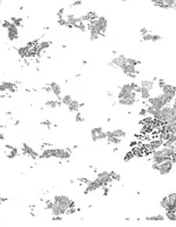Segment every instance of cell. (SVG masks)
Returning <instances> with one entry per match:
<instances>
[{
	"label": "cell",
	"mask_w": 176,
	"mask_h": 227,
	"mask_svg": "<svg viewBox=\"0 0 176 227\" xmlns=\"http://www.w3.org/2000/svg\"><path fill=\"white\" fill-rule=\"evenodd\" d=\"M17 91V84L13 82H0V92L15 93Z\"/></svg>",
	"instance_id": "obj_7"
},
{
	"label": "cell",
	"mask_w": 176,
	"mask_h": 227,
	"mask_svg": "<svg viewBox=\"0 0 176 227\" xmlns=\"http://www.w3.org/2000/svg\"><path fill=\"white\" fill-rule=\"evenodd\" d=\"M73 98L71 94H65V95H62V104H65V106H68L69 103L72 102Z\"/></svg>",
	"instance_id": "obj_27"
},
{
	"label": "cell",
	"mask_w": 176,
	"mask_h": 227,
	"mask_svg": "<svg viewBox=\"0 0 176 227\" xmlns=\"http://www.w3.org/2000/svg\"><path fill=\"white\" fill-rule=\"evenodd\" d=\"M14 124H15V125H18V124H20V121H15V122H14Z\"/></svg>",
	"instance_id": "obj_53"
},
{
	"label": "cell",
	"mask_w": 176,
	"mask_h": 227,
	"mask_svg": "<svg viewBox=\"0 0 176 227\" xmlns=\"http://www.w3.org/2000/svg\"><path fill=\"white\" fill-rule=\"evenodd\" d=\"M11 22L13 24H15L17 27H22L23 25V18H17V17H11Z\"/></svg>",
	"instance_id": "obj_28"
},
{
	"label": "cell",
	"mask_w": 176,
	"mask_h": 227,
	"mask_svg": "<svg viewBox=\"0 0 176 227\" xmlns=\"http://www.w3.org/2000/svg\"><path fill=\"white\" fill-rule=\"evenodd\" d=\"M82 5V0H75L73 4H71V7H76V6H81Z\"/></svg>",
	"instance_id": "obj_41"
},
{
	"label": "cell",
	"mask_w": 176,
	"mask_h": 227,
	"mask_svg": "<svg viewBox=\"0 0 176 227\" xmlns=\"http://www.w3.org/2000/svg\"><path fill=\"white\" fill-rule=\"evenodd\" d=\"M52 201L56 202V203H58L59 206L62 207L66 210L68 208H71V207H75V202L73 201L71 198H68V196L66 195H55Z\"/></svg>",
	"instance_id": "obj_2"
},
{
	"label": "cell",
	"mask_w": 176,
	"mask_h": 227,
	"mask_svg": "<svg viewBox=\"0 0 176 227\" xmlns=\"http://www.w3.org/2000/svg\"><path fill=\"white\" fill-rule=\"evenodd\" d=\"M62 219V216H53V218H52V220H55V221H59Z\"/></svg>",
	"instance_id": "obj_47"
},
{
	"label": "cell",
	"mask_w": 176,
	"mask_h": 227,
	"mask_svg": "<svg viewBox=\"0 0 176 227\" xmlns=\"http://www.w3.org/2000/svg\"><path fill=\"white\" fill-rule=\"evenodd\" d=\"M161 40V35H159V34H152V39H151V41L152 42H158Z\"/></svg>",
	"instance_id": "obj_38"
},
{
	"label": "cell",
	"mask_w": 176,
	"mask_h": 227,
	"mask_svg": "<svg viewBox=\"0 0 176 227\" xmlns=\"http://www.w3.org/2000/svg\"><path fill=\"white\" fill-rule=\"evenodd\" d=\"M22 155L29 156V157H31L32 159H34V160L39 158V153L34 149H32L27 143H23L22 144Z\"/></svg>",
	"instance_id": "obj_6"
},
{
	"label": "cell",
	"mask_w": 176,
	"mask_h": 227,
	"mask_svg": "<svg viewBox=\"0 0 176 227\" xmlns=\"http://www.w3.org/2000/svg\"><path fill=\"white\" fill-rule=\"evenodd\" d=\"M6 156H7V158L8 159H14V158H16V156H18V155H16L15 152H13V151H9V152H7L6 153Z\"/></svg>",
	"instance_id": "obj_40"
},
{
	"label": "cell",
	"mask_w": 176,
	"mask_h": 227,
	"mask_svg": "<svg viewBox=\"0 0 176 227\" xmlns=\"http://www.w3.org/2000/svg\"><path fill=\"white\" fill-rule=\"evenodd\" d=\"M52 158H57L60 160H68L72 155V149L66 148V149H60V148H50Z\"/></svg>",
	"instance_id": "obj_1"
},
{
	"label": "cell",
	"mask_w": 176,
	"mask_h": 227,
	"mask_svg": "<svg viewBox=\"0 0 176 227\" xmlns=\"http://www.w3.org/2000/svg\"><path fill=\"white\" fill-rule=\"evenodd\" d=\"M136 102V98L131 97V98H123V99H118V104L121 106H126V107H131Z\"/></svg>",
	"instance_id": "obj_15"
},
{
	"label": "cell",
	"mask_w": 176,
	"mask_h": 227,
	"mask_svg": "<svg viewBox=\"0 0 176 227\" xmlns=\"http://www.w3.org/2000/svg\"><path fill=\"white\" fill-rule=\"evenodd\" d=\"M111 62L114 64L116 67H121L123 64L127 62V58L125 56H123V55H118V56H116L114 59L111 60Z\"/></svg>",
	"instance_id": "obj_18"
},
{
	"label": "cell",
	"mask_w": 176,
	"mask_h": 227,
	"mask_svg": "<svg viewBox=\"0 0 176 227\" xmlns=\"http://www.w3.org/2000/svg\"><path fill=\"white\" fill-rule=\"evenodd\" d=\"M140 86L147 88V89H149V90L151 91V90L155 89V81H154V80H142V81L140 82Z\"/></svg>",
	"instance_id": "obj_22"
},
{
	"label": "cell",
	"mask_w": 176,
	"mask_h": 227,
	"mask_svg": "<svg viewBox=\"0 0 176 227\" xmlns=\"http://www.w3.org/2000/svg\"><path fill=\"white\" fill-rule=\"evenodd\" d=\"M79 182H82V183H84V184H88V183L90 182V179L84 178V177H81V178H79Z\"/></svg>",
	"instance_id": "obj_44"
},
{
	"label": "cell",
	"mask_w": 176,
	"mask_h": 227,
	"mask_svg": "<svg viewBox=\"0 0 176 227\" xmlns=\"http://www.w3.org/2000/svg\"><path fill=\"white\" fill-rule=\"evenodd\" d=\"M91 139L93 142H98L100 140L107 139V135H106V132H104L102 127H93L91 130Z\"/></svg>",
	"instance_id": "obj_3"
},
{
	"label": "cell",
	"mask_w": 176,
	"mask_h": 227,
	"mask_svg": "<svg viewBox=\"0 0 176 227\" xmlns=\"http://www.w3.org/2000/svg\"><path fill=\"white\" fill-rule=\"evenodd\" d=\"M75 114H76V115H75V122H77V123H79V122H81V123L84 122V118L82 117V114L80 113V111H77V113H75Z\"/></svg>",
	"instance_id": "obj_35"
},
{
	"label": "cell",
	"mask_w": 176,
	"mask_h": 227,
	"mask_svg": "<svg viewBox=\"0 0 176 227\" xmlns=\"http://www.w3.org/2000/svg\"><path fill=\"white\" fill-rule=\"evenodd\" d=\"M141 98H142V100H148L150 97H151V92H150V90L149 89H147V88H142L141 86Z\"/></svg>",
	"instance_id": "obj_26"
},
{
	"label": "cell",
	"mask_w": 176,
	"mask_h": 227,
	"mask_svg": "<svg viewBox=\"0 0 176 227\" xmlns=\"http://www.w3.org/2000/svg\"><path fill=\"white\" fill-rule=\"evenodd\" d=\"M167 203H168V198L165 196V198H163L161 201H160V207H161V208H165Z\"/></svg>",
	"instance_id": "obj_39"
},
{
	"label": "cell",
	"mask_w": 176,
	"mask_h": 227,
	"mask_svg": "<svg viewBox=\"0 0 176 227\" xmlns=\"http://www.w3.org/2000/svg\"><path fill=\"white\" fill-rule=\"evenodd\" d=\"M67 108H68L69 113H77V111H80L81 103L79 102L77 100H72V102L67 106Z\"/></svg>",
	"instance_id": "obj_19"
},
{
	"label": "cell",
	"mask_w": 176,
	"mask_h": 227,
	"mask_svg": "<svg viewBox=\"0 0 176 227\" xmlns=\"http://www.w3.org/2000/svg\"><path fill=\"white\" fill-rule=\"evenodd\" d=\"M110 175H111L113 181H116V182H119V181H121V175H119V174H117V173H115V172H110Z\"/></svg>",
	"instance_id": "obj_34"
},
{
	"label": "cell",
	"mask_w": 176,
	"mask_h": 227,
	"mask_svg": "<svg viewBox=\"0 0 176 227\" xmlns=\"http://www.w3.org/2000/svg\"><path fill=\"white\" fill-rule=\"evenodd\" d=\"M163 145H164V141L160 139V140H154V141H151L149 144L145 145V148H147L148 151H154V150H157V149L161 148Z\"/></svg>",
	"instance_id": "obj_12"
},
{
	"label": "cell",
	"mask_w": 176,
	"mask_h": 227,
	"mask_svg": "<svg viewBox=\"0 0 176 227\" xmlns=\"http://www.w3.org/2000/svg\"><path fill=\"white\" fill-rule=\"evenodd\" d=\"M106 135H107V137H108V136H117V137L123 139V137L126 136V132L123 131V130H121V128H117V130H114V131H108V132H106Z\"/></svg>",
	"instance_id": "obj_16"
},
{
	"label": "cell",
	"mask_w": 176,
	"mask_h": 227,
	"mask_svg": "<svg viewBox=\"0 0 176 227\" xmlns=\"http://www.w3.org/2000/svg\"><path fill=\"white\" fill-rule=\"evenodd\" d=\"M132 157H133V155H132V153H127V156H126V157H124V160H125V161H127V160H130Z\"/></svg>",
	"instance_id": "obj_46"
},
{
	"label": "cell",
	"mask_w": 176,
	"mask_h": 227,
	"mask_svg": "<svg viewBox=\"0 0 176 227\" xmlns=\"http://www.w3.org/2000/svg\"><path fill=\"white\" fill-rule=\"evenodd\" d=\"M165 85H166V83H165L164 80H159V81H158V86H159L160 89H163Z\"/></svg>",
	"instance_id": "obj_42"
},
{
	"label": "cell",
	"mask_w": 176,
	"mask_h": 227,
	"mask_svg": "<svg viewBox=\"0 0 176 227\" xmlns=\"http://www.w3.org/2000/svg\"><path fill=\"white\" fill-rule=\"evenodd\" d=\"M107 142H108L109 144L118 145L122 143V139H121V137H117V136H108V137H107Z\"/></svg>",
	"instance_id": "obj_25"
},
{
	"label": "cell",
	"mask_w": 176,
	"mask_h": 227,
	"mask_svg": "<svg viewBox=\"0 0 176 227\" xmlns=\"http://www.w3.org/2000/svg\"><path fill=\"white\" fill-rule=\"evenodd\" d=\"M102 187V182L100 178H95L94 181H90L88 184H86V187H85V191H84V194H88L90 192H93V191H97L98 188Z\"/></svg>",
	"instance_id": "obj_4"
},
{
	"label": "cell",
	"mask_w": 176,
	"mask_h": 227,
	"mask_svg": "<svg viewBox=\"0 0 176 227\" xmlns=\"http://www.w3.org/2000/svg\"><path fill=\"white\" fill-rule=\"evenodd\" d=\"M7 39L9 41H15L18 39V27L11 23V27L7 30Z\"/></svg>",
	"instance_id": "obj_8"
},
{
	"label": "cell",
	"mask_w": 176,
	"mask_h": 227,
	"mask_svg": "<svg viewBox=\"0 0 176 227\" xmlns=\"http://www.w3.org/2000/svg\"><path fill=\"white\" fill-rule=\"evenodd\" d=\"M173 88H174V90H175V92H176V86L175 85H173Z\"/></svg>",
	"instance_id": "obj_54"
},
{
	"label": "cell",
	"mask_w": 176,
	"mask_h": 227,
	"mask_svg": "<svg viewBox=\"0 0 176 227\" xmlns=\"http://www.w3.org/2000/svg\"><path fill=\"white\" fill-rule=\"evenodd\" d=\"M57 23H58L59 26H62V27H66V25H67V22H66V20H65L64 16H62V17H59V18L57 20Z\"/></svg>",
	"instance_id": "obj_32"
},
{
	"label": "cell",
	"mask_w": 176,
	"mask_h": 227,
	"mask_svg": "<svg viewBox=\"0 0 176 227\" xmlns=\"http://www.w3.org/2000/svg\"><path fill=\"white\" fill-rule=\"evenodd\" d=\"M7 200H8V198H2V196H0V203L7 202Z\"/></svg>",
	"instance_id": "obj_48"
},
{
	"label": "cell",
	"mask_w": 176,
	"mask_h": 227,
	"mask_svg": "<svg viewBox=\"0 0 176 227\" xmlns=\"http://www.w3.org/2000/svg\"><path fill=\"white\" fill-rule=\"evenodd\" d=\"M0 140H1V141H4V140H5V135L2 134V133H0Z\"/></svg>",
	"instance_id": "obj_51"
},
{
	"label": "cell",
	"mask_w": 176,
	"mask_h": 227,
	"mask_svg": "<svg viewBox=\"0 0 176 227\" xmlns=\"http://www.w3.org/2000/svg\"><path fill=\"white\" fill-rule=\"evenodd\" d=\"M62 102L60 100H58V99H56V100H47L44 102V106L46 107H49L50 109H57V108L62 107Z\"/></svg>",
	"instance_id": "obj_17"
},
{
	"label": "cell",
	"mask_w": 176,
	"mask_h": 227,
	"mask_svg": "<svg viewBox=\"0 0 176 227\" xmlns=\"http://www.w3.org/2000/svg\"><path fill=\"white\" fill-rule=\"evenodd\" d=\"M175 214L174 211H170V210H167L166 211V217L169 219V220H176V217H175Z\"/></svg>",
	"instance_id": "obj_30"
},
{
	"label": "cell",
	"mask_w": 176,
	"mask_h": 227,
	"mask_svg": "<svg viewBox=\"0 0 176 227\" xmlns=\"http://www.w3.org/2000/svg\"><path fill=\"white\" fill-rule=\"evenodd\" d=\"M5 148H6V149H8V150L11 151V150H13L15 146H13V145H11V144H6V145H5Z\"/></svg>",
	"instance_id": "obj_50"
},
{
	"label": "cell",
	"mask_w": 176,
	"mask_h": 227,
	"mask_svg": "<svg viewBox=\"0 0 176 227\" xmlns=\"http://www.w3.org/2000/svg\"><path fill=\"white\" fill-rule=\"evenodd\" d=\"M163 90V93L166 94V95H168L169 98H172L173 100H174V98L176 97V92L175 90H174V88H173V85H169V84H166L165 86L161 89Z\"/></svg>",
	"instance_id": "obj_14"
},
{
	"label": "cell",
	"mask_w": 176,
	"mask_h": 227,
	"mask_svg": "<svg viewBox=\"0 0 176 227\" xmlns=\"http://www.w3.org/2000/svg\"><path fill=\"white\" fill-rule=\"evenodd\" d=\"M173 160H166L161 164H158V168L157 170L159 172L160 175H167L168 173H170L172 168H173Z\"/></svg>",
	"instance_id": "obj_5"
},
{
	"label": "cell",
	"mask_w": 176,
	"mask_h": 227,
	"mask_svg": "<svg viewBox=\"0 0 176 227\" xmlns=\"http://www.w3.org/2000/svg\"><path fill=\"white\" fill-rule=\"evenodd\" d=\"M48 84H49V86L51 89V92L56 95V98L62 101V86L56 82H50L48 83Z\"/></svg>",
	"instance_id": "obj_10"
},
{
	"label": "cell",
	"mask_w": 176,
	"mask_h": 227,
	"mask_svg": "<svg viewBox=\"0 0 176 227\" xmlns=\"http://www.w3.org/2000/svg\"><path fill=\"white\" fill-rule=\"evenodd\" d=\"M77 211V208L76 207H71V208H68L67 210H66V215H73V214H75Z\"/></svg>",
	"instance_id": "obj_36"
},
{
	"label": "cell",
	"mask_w": 176,
	"mask_h": 227,
	"mask_svg": "<svg viewBox=\"0 0 176 227\" xmlns=\"http://www.w3.org/2000/svg\"><path fill=\"white\" fill-rule=\"evenodd\" d=\"M11 21H7V20H5V21L1 22V26L4 27V29H6V30H8L9 27H11Z\"/></svg>",
	"instance_id": "obj_33"
},
{
	"label": "cell",
	"mask_w": 176,
	"mask_h": 227,
	"mask_svg": "<svg viewBox=\"0 0 176 227\" xmlns=\"http://www.w3.org/2000/svg\"><path fill=\"white\" fill-rule=\"evenodd\" d=\"M41 125L42 126H44V127H47L48 130H50L52 127V122H50L49 119H44V121H42L41 122Z\"/></svg>",
	"instance_id": "obj_31"
},
{
	"label": "cell",
	"mask_w": 176,
	"mask_h": 227,
	"mask_svg": "<svg viewBox=\"0 0 176 227\" xmlns=\"http://www.w3.org/2000/svg\"><path fill=\"white\" fill-rule=\"evenodd\" d=\"M140 33H141L142 35H144L147 33H149V30H148L147 27H141V29H140Z\"/></svg>",
	"instance_id": "obj_43"
},
{
	"label": "cell",
	"mask_w": 176,
	"mask_h": 227,
	"mask_svg": "<svg viewBox=\"0 0 176 227\" xmlns=\"http://www.w3.org/2000/svg\"><path fill=\"white\" fill-rule=\"evenodd\" d=\"M145 109H147V114L150 115V116H152V117H155V116H157L158 114H160V108L155 107V106H152V104H149Z\"/></svg>",
	"instance_id": "obj_23"
},
{
	"label": "cell",
	"mask_w": 176,
	"mask_h": 227,
	"mask_svg": "<svg viewBox=\"0 0 176 227\" xmlns=\"http://www.w3.org/2000/svg\"><path fill=\"white\" fill-rule=\"evenodd\" d=\"M147 220H164L165 217L163 215H155V216H149L145 218Z\"/></svg>",
	"instance_id": "obj_29"
},
{
	"label": "cell",
	"mask_w": 176,
	"mask_h": 227,
	"mask_svg": "<svg viewBox=\"0 0 176 227\" xmlns=\"http://www.w3.org/2000/svg\"><path fill=\"white\" fill-rule=\"evenodd\" d=\"M121 69H122V72L126 74V75H130V74H139V72L136 71V68H135V66L133 65H131V64H128V62H125L123 64L121 67H119Z\"/></svg>",
	"instance_id": "obj_11"
},
{
	"label": "cell",
	"mask_w": 176,
	"mask_h": 227,
	"mask_svg": "<svg viewBox=\"0 0 176 227\" xmlns=\"http://www.w3.org/2000/svg\"><path fill=\"white\" fill-rule=\"evenodd\" d=\"M15 50L17 51V53L20 55L21 58H25V57H27V55L30 52V48L27 46H22L20 48H16Z\"/></svg>",
	"instance_id": "obj_21"
},
{
	"label": "cell",
	"mask_w": 176,
	"mask_h": 227,
	"mask_svg": "<svg viewBox=\"0 0 176 227\" xmlns=\"http://www.w3.org/2000/svg\"><path fill=\"white\" fill-rule=\"evenodd\" d=\"M98 178L101 179V182H102V187H104V186H109L111 184V182H113V178H111L110 173H107V172L99 173V174H98Z\"/></svg>",
	"instance_id": "obj_9"
},
{
	"label": "cell",
	"mask_w": 176,
	"mask_h": 227,
	"mask_svg": "<svg viewBox=\"0 0 176 227\" xmlns=\"http://www.w3.org/2000/svg\"><path fill=\"white\" fill-rule=\"evenodd\" d=\"M64 11H65V9L64 8H62V9H59L58 11V13H57V17L59 18V17H62V15H64Z\"/></svg>",
	"instance_id": "obj_45"
},
{
	"label": "cell",
	"mask_w": 176,
	"mask_h": 227,
	"mask_svg": "<svg viewBox=\"0 0 176 227\" xmlns=\"http://www.w3.org/2000/svg\"><path fill=\"white\" fill-rule=\"evenodd\" d=\"M121 1H122V2H125V1H128V0H121Z\"/></svg>",
	"instance_id": "obj_55"
},
{
	"label": "cell",
	"mask_w": 176,
	"mask_h": 227,
	"mask_svg": "<svg viewBox=\"0 0 176 227\" xmlns=\"http://www.w3.org/2000/svg\"><path fill=\"white\" fill-rule=\"evenodd\" d=\"M50 210H51L53 216H62V215L66 214V209H64L62 207H60L58 203H56V202H53V205H52Z\"/></svg>",
	"instance_id": "obj_13"
},
{
	"label": "cell",
	"mask_w": 176,
	"mask_h": 227,
	"mask_svg": "<svg viewBox=\"0 0 176 227\" xmlns=\"http://www.w3.org/2000/svg\"><path fill=\"white\" fill-rule=\"evenodd\" d=\"M127 62H128V64H131V65H133V66H137L139 64H141L139 60H135V59H133V58H127Z\"/></svg>",
	"instance_id": "obj_37"
},
{
	"label": "cell",
	"mask_w": 176,
	"mask_h": 227,
	"mask_svg": "<svg viewBox=\"0 0 176 227\" xmlns=\"http://www.w3.org/2000/svg\"><path fill=\"white\" fill-rule=\"evenodd\" d=\"M39 158H40V159H49V158H52L51 152H50V148H44V149H42V152L39 155Z\"/></svg>",
	"instance_id": "obj_24"
},
{
	"label": "cell",
	"mask_w": 176,
	"mask_h": 227,
	"mask_svg": "<svg viewBox=\"0 0 176 227\" xmlns=\"http://www.w3.org/2000/svg\"><path fill=\"white\" fill-rule=\"evenodd\" d=\"M151 159H152V163H155V164H161L166 160H172V158L166 157L164 155H152Z\"/></svg>",
	"instance_id": "obj_20"
},
{
	"label": "cell",
	"mask_w": 176,
	"mask_h": 227,
	"mask_svg": "<svg viewBox=\"0 0 176 227\" xmlns=\"http://www.w3.org/2000/svg\"><path fill=\"white\" fill-rule=\"evenodd\" d=\"M145 114H147V109H145V108L144 109H141V110H140V116H144Z\"/></svg>",
	"instance_id": "obj_49"
},
{
	"label": "cell",
	"mask_w": 176,
	"mask_h": 227,
	"mask_svg": "<svg viewBox=\"0 0 176 227\" xmlns=\"http://www.w3.org/2000/svg\"><path fill=\"white\" fill-rule=\"evenodd\" d=\"M173 108H174V116L176 117V104H173Z\"/></svg>",
	"instance_id": "obj_52"
}]
</instances>
